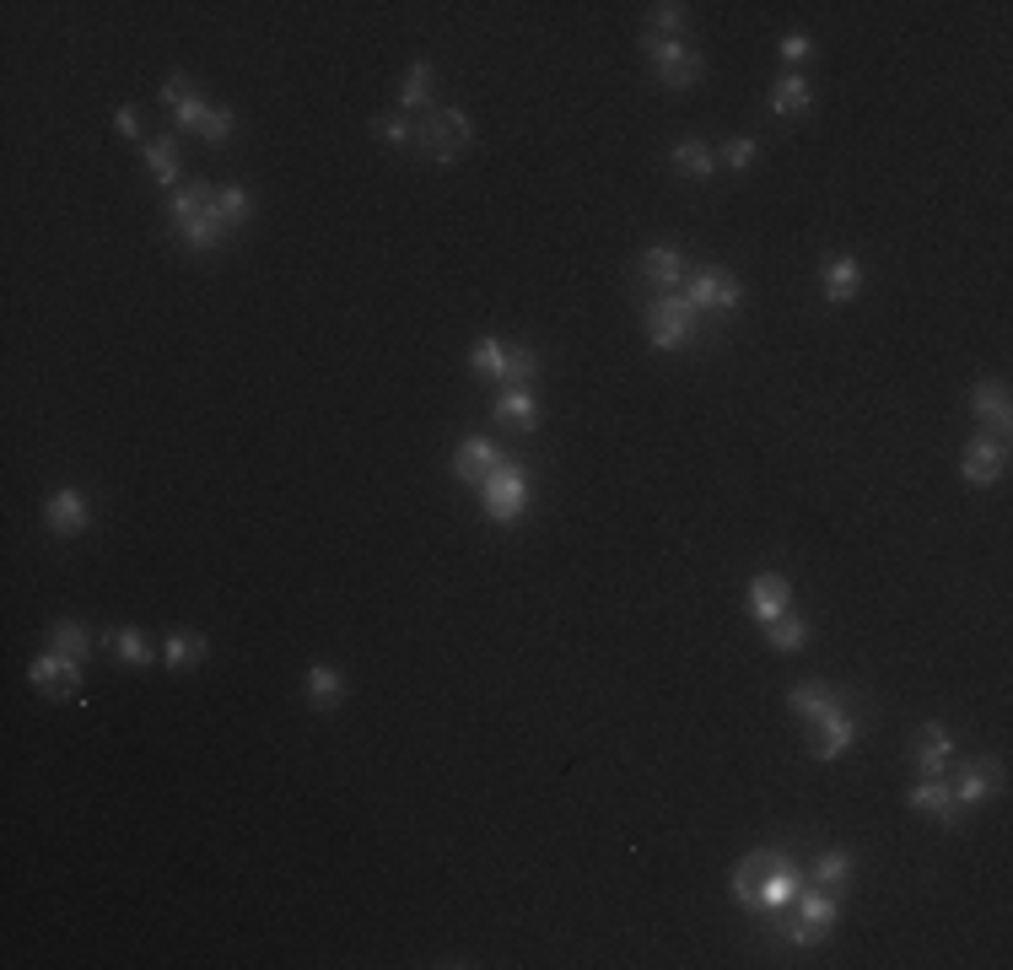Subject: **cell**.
I'll return each mask as SVG.
<instances>
[{
    "instance_id": "cell-1",
    "label": "cell",
    "mask_w": 1013,
    "mask_h": 970,
    "mask_svg": "<svg viewBox=\"0 0 1013 970\" xmlns=\"http://www.w3.org/2000/svg\"><path fill=\"white\" fill-rule=\"evenodd\" d=\"M641 323L658 351H685L701 340V313L685 303V292H652L641 303Z\"/></svg>"
},
{
    "instance_id": "cell-40",
    "label": "cell",
    "mask_w": 1013,
    "mask_h": 970,
    "mask_svg": "<svg viewBox=\"0 0 1013 970\" xmlns=\"http://www.w3.org/2000/svg\"><path fill=\"white\" fill-rule=\"evenodd\" d=\"M205 114H210V103H205V92H194V98H184V103L173 109V125L184 129V135H200Z\"/></svg>"
},
{
    "instance_id": "cell-22",
    "label": "cell",
    "mask_w": 1013,
    "mask_h": 970,
    "mask_svg": "<svg viewBox=\"0 0 1013 970\" xmlns=\"http://www.w3.org/2000/svg\"><path fill=\"white\" fill-rule=\"evenodd\" d=\"M771 109L776 114H809L815 109V87H809V76H776L771 81Z\"/></svg>"
},
{
    "instance_id": "cell-31",
    "label": "cell",
    "mask_w": 1013,
    "mask_h": 970,
    "mask_svg": "<svg viewBox=\"0 0 1013 970\" xmlns=\"http://www.w3.org/2000/svg\"><path fill=\"white\" fill-rule=\"evenodd\" d=\"M205 652H210V642L200 631H179V637H168V647H162V663L168 669H194Z\"/></svg>"
},
{
    "instance_id": "cell-36",
    "label": "cell",
    "mask_w": 1013,
    "mask_h": 970,
    "mask_svg": "<svg viewBox=\"0 0 1013 970\" xmlns=\"http://www.w3.org/2000/svg\"><path fill=\"white\" fill-rule=\"evenodd\" d=\"M49 642H55V652H65V658H76V663H81V658H87V647H92V637H87L76 620H55V626H49Z\"/></svg>"
},
{
    "instance_id": "cell-43",
    "label": "cell",
    "mask_w": 1013,
    "mask_h": 970,
    "mask_svg": "<svg viewBox=\"0 0 1013 970\" xmlns=\"http://www.w3.org/2000/svg\"><path fill=\"white\" fill-rule=\"evenodd\" d=\"M184 98H194V81H190V76H184V70L162 76V103H168V109H179Z\"/></svg>"
},
{
    "instance_id": "cell-35",
    "label": "cell",
    "mask_w": 1013,
    "mask_h": 970,
    "mask_svg": "<svg viewBox=\"0 0 1013 970\" xmlns=\"http://www.w3.org/2000/svg\"><path fill=\"white\" fill-rule=\"evenodd\" d=\"M685 22H691V5H680V0H658V5H652V27H647V33H658V38H680V33H685Z\"/></svg>"
},
{
    "instance_id": "cell-34",
    "label": "cell",
    "mask_w": 1013,
    "mask_h": 970,
    "mask_svg": "<svg viewBox=\"0 0 1013 970\" xmlns=\"http://www.w3.org/2000/svg\"><path fill=\"white\" fill-rule=\"evenodd\" d=\"M109 652H114L119 663H129V669H146V663H157V652H151V642H146L140 631H109Z\"/></svg>"
},
{
    "instance_id": "cell-41",
    "label": "cell",
    "mask_w": 1013,
    "mask_h": 970,
    "mask_svg": "<svg viewBox=\"0 0 1013 970\" xmlns=\"http://www.w3.org/2000/svg\"><path fill=\"white\" fill-rule=\"evenodd\" d=\"M722 162H728V168H750V162H755V135H733V140L722 146Z\"/></svg>"
},
{
    "instance_id": "cell-19",
    "label": "cell",
    "mask_w": 1013,
    "mask_h": 970,
    "mask_svg": "<svg viewBox=\"0 0 1013 970\" xmlns=\"http://www.w3.org/2000/svg\"><path fill=\"white\" fill-rule=\"evenodd\" d=\"M210 199H216L210 184H179L173 199H168V221H173V232H184V227H194V221H205V216H210Z\"/></svg>"
},
{
    "instance_id": "cell-20",
    "label": "cell",
    "mask_w": 1013,
    "mask_h": 970,
    "mask_svg": "<svg viewBox=\"0 0 1013 970\" xmlns=\"http://www.w3.org/2000/svg\"><path fill=\"white\" fill-rule=\"evenodd\" d=\"M949 755H954V733L944 728V722H927V728L917 733V772L922 776H944Z\"/></svg>"
},
{
    "instance_id": "cell-24",
    "label": "cell",
    "mask_w": 1013,
    "mask_h": 970,
    "mask_svg": "<svg viewBox=\"0 0 1013 970\" xmlns=\"http://www.w3.org/2000/svg\"><path fill=\"white\" fill-rule=\"evenodd\" d=\"M674 168H680L685 179H696V184H706V179L717 173V151H712L706 140H696V135H685V140L674 146Z\"/></svg>"
},
{
    "instance_id": "cell-30",
    "label": "cell",
    "mask_w": 1013,
    "mask_h": 970,
    "mask_svg": "<svg viewBox=\"0 0 1013 970\" xmlns=\"http://www.w3.org/2000/svg\"><path fill=\"white\" fill-rule=\"evenodd\" d=\"M469 373H480V378H497V384L506 378V345L497 340V334H480V340L469 345Z\"/></svg>"
},
{
    "instance_id": "cell-23",
    "label": "cell",
    "mask_w": 1013,
    "mask_h": 970,
    "mask_svg": "<svg viewBox=\"0 0 1013 970\" xmlns=\"http://www.w3.org/2000/svg\"><path fill=\"white\" fill-rule=\"evenodd\" d=\"M815 885H824V890H846L852 885V874H857V857L846 852V846H830V852H820L815 857Z\"/></svg>"
},
{
    "instance_id": "cell-9",
    "label": "cell",
    "mask_w": 1013,
    "mask_h": 970,
    "mask_svg": "<svg viewBox=\"0 0 1013 970\" xmlns=\"http://www.w3.org/2000/svg\"><path fill=\"white\" fill-rule=\"evenodd\" d=\"M1003 781H1009L1003 761H970V766L959 772V781H954V803H959V809L992 803V798L1003 792Z\"/></svg>"
},
{
    "instance_id": "cell-29",
    "label": "cell",
    "mask_w": 1013,
    "mask_h": 970,
    "mask_svg": "<svg viewBox=\"0 0 1013 970\" xmlns=\"http://www.w3.org/2000/svg\"><path fill=\"white\" fill-rule=\"evenodd\" d=\"M426 109H432V65L416 60L399 87V114H426Z\"/></svg>"
},
{
    "instance_id": "cell-21",
    "label": "cell",
    "mask_w": 1013,
    "mask_h": 970,
    "mask_svg": "<svg viewBox=\"0 0 1013 970\" xmlns=\"http://www.w3.org/2000/svg\"><path fill=\"white\" fill-rule=\"evenodd\" d=\"M210 216L227 227V232H238V227H249L253 216V194L243 190V184H216V199H210Z\"/></svg>"
},
{
    "instance_id": "cell-5",
    "label": "cell",
    "mask_w": 1013,
    "mask_h": 970,
    "mask_svg": "<svg viewBox=\"0 0 1013 970\" xmlns=\"http://www.w3.org/2000/svg\"><path fill=\"white\" fill-rule=\"evenodd\" d=\"M636 49L652 60V70H658V81L663 87H696L701 81V55L685 44V38H658V33H641L636 38Z\"/></svg>"
},
{
    "instance_id": "cell-33",
    "label": "cell",
    "mask_w": 1013,
    "mask_h": 970,
    "mask_svg": "<svg viewBox=\"0 0 1013 970\" xmlns=\"http://www.w3.org/2000/svg\"><path fill=\"white\" fill-rule=\"evenodd\" d=\"M373 135H378L388 151H405V146H416V119L399 114V109H394V114H378V119H373Z\"/></svg>"
},
{
    "instance_id": "cell-27",
    "label": "cell",
    "mask_w": 1013,
    "mask_h": 970,
    "mask_svg": "<svg viewBox=\"0 0 1013 970\" xmlns=\"http://www.w3.org/2000/svg\"><path fill=\"white\" fill-rule=\"evenodd\" d=\"M308 701H314V711H334L345 701L340 669H329V663H314V669H308Z\"/></svg>"
},
{
    "instance_id": "cell-2",
    "label": "cell",
    "mask_w": 1013,
    "mask_h": 970,
    "mask_svg": "<svg viewBox=\"0 0 1013 970\" xmlns=\"http://www.w3.org/2000/svg\"><path fill=\"white\" fill-rule=\"evenodd\" d=\"M416 146L432 157V162H453L475 146V119L464 109H426L421 125H416Z\"/></svg>"
},
{
    "instance_id": "cell-15",
    "label": "cell",
    "mask_w": 1013,
    "mask_h": 970,
    "mask_svg": "<svg viewBox=\"0 0 1013 970\" xmlns=\"http://www.w3.org/2000/svg\"><path fill=\"white\" fill-rule=\"evenodd\" d=\"M497 464H502V453H497L491 437H464L458 453H453V475H458L464 486H475V491L486 486V475H491Z\"/></svg>"
},
{
    "instance_id": "cell-6",
    "label": "cell",
    "mask_w": 1013,
    "mask_h": 970,
    "mask_svg": "<svg viewBox=\"0 0 1013 970\" xmlns=\"http://www.w3.org/2000/svg\"><path fill=\"white\" fill-rule=\"evenodd\" d=\"M27 680H33V691H44L49 701H76L81 696V663L76 658H65V652H38L33 663H27Z\"/></svg>"
},
{
    "instance_id": "cell-14",
    "label": "cell",
    "mask_w": 1013,
    "mask_h": 970,
    "mask_svg": "<svg viewBox=\"0 0 1013 970\" xmlns=\"http://www.w3.org/2000/svg\"><path fill=\"white\" fill-rule=\"evenodd\" d=\"M44 523H49V534L70 539V534H87V523H92V507H87V497H81L76 486H65V491H55V497L44 502Z\"/></svg>"
},
{
    "instance_id": "cell-18",
    "label": "cell",
    "mask_w": 1013,
    "mask_h": 970,
    "mask_svg": "<svg viewBox=\"0 0 1013 970\" xmlns=\"http://www.w3.org/2000/svg\"><path fill=\"white\" fill-rule=\"evenodd\" d=\"M820 286H824V303H852L857 292H863V264L852 254H835L824 259L820 270Z\"/></svg>"
},
{
    "instance_id": "cell-39",
    "label": "cell",
    "mask_w": 1013,
    "mask_h": 970,
    "mask_svg": "<svg viewBox=\"0 0 1013 970\" xmlns=\"http://www.w3.org/2000/svg\"><path fill=\"white\" fill-rule=\"evenodd\" d=\"M232 129H238V114H232V109H210V114H205V125H200V140L227 146V140H232Z\"/></svg>"
},
{
    "instance_id": "cell-28",
    "label": "cell",
    "mask_w": 1013,
    "mask_h": 970,
    "mask_svg": "<svg viewBox=\"0 0 1013 970\" xmlns=\"http://www.w3.org/2000/svg\"><path fill=\"white\" fill-rule=\"evenodd\" d=\"M798 879H804V868H776V874L760 885V895H755L760 916H765V911H782V905H793V895H798Z\"/></svg>"
},
{
    "instance_id": "cell-32",
    "label": "cell",
    "mask_w": 1013,
    "mask_h": 970,
    "mask_svg": "<svg viewBox=\"0 0 1013 970\" xmlns=\"http://www.w3.org/2000/svg\"><path fill=\"white\" fill-rule=\"evenodd\" d=\"M765 642L776 652H798V647H809V620L804 615H782V620L765 626Z\"/></svg>"
},
{
    "instance_id": "cell-13",
    "label": "cell",
    "mask_w": 1013,
    "mask_h": 970,
    "mask_svg": "<svg viewBox=\"0 0 1013 970\" xmlns=\"http://www.w3.org/2000/svg\"><path fill=\"white\" fill-rule=\"evenodd\" d=\"M491 415H497L502 426H512V432H534V426H539V393L528 384H502Z\"/></svg>"
},
{
    "instance_id": "cell-8",
    "label": "cell",
    "mask_w": 1013,
    "mask_h": 970,
    "mask_svg": "<svg viewBox=\"0 0 1013 970\" xmlns=\"http://www.w3.org/2000/svg\"><path fill=\"white\" fill-rule=\"evenodd\" d=\"M809 728H815V733H809V755H815V761H841V755L863 739V722H857L846 707L824 711L820 722H809Z\"/></svg>"
},
{
    "instance_id": "cell-11",
    "label": "cell",
    "mask_w": 1013,
    "mask_h": 970,
    "mask_svg": "<svg viewBox=\"0 0 1013 970\" xmlns=\"http://www.w3.org/2000/svg\"><path fill=\"white\" fill-rule=\"evenodd\" d=\"M959 475L970 480V486H998L1003 475H1009V453H1003V443H992V437H976V443H965V458H959Z\"/></svg>"
},
{
    "instance_id": "cell-3",
    "label": "cell",
    "mask_w": 1013,
    "mask_h": 970,
    "mask_svg": "<svg viewBox=\"0 0 1013 970\" xmlns=\"http://www.w3.org/2000/svg\"><path fill=\"white\" fill-rule=\"evenodd\" d=\"M480 507H486L491 523H502V528H512V523L523 517V507H528V469H523L517 458H502V464L486 475Z\"/></svg>"
},
{
    "instance_id": "cell-7",
    "label": "cell",
    "mask_w": 1013,
    "mask_h": 970,
    "mask_svg": "<svg viewBox=\"0 0 1013 970\" xmlns=\"http://www.w3.org/2000/svg\"><path fill=\"white\" fill-rule=\"evenodd\" d=\"M776 868H798V857H793V846H760V852H750L739 868H733V901L750 905L755 911V895L760 885L776 874Z\"/></svg>"
},
{
    "instance_id": "cell-12",
    "label": "cell",
    "mask_w": 1013,
    "mask_h": 970,
    "mask_svg": "<svg viewBox=\"0 0 1013 970\" xmlns=\"http://www.w3.org/2000/svg\"><path fill=\"white\" fill-rule=\"evenodd\" d=\"M636 275H641L652 292H680L685 275H691V259L680 254V249H647V254L636 259Z\"/></svg>"
},
{
    "instance_id": "cell-44",
    "label": "cell",
    "mask_w": 1013,
    "mask_h": 970,
    "mask_svg": "<svg viewBox=\"0 0 1013 970\" xmlns=\"http://www.w3.org/2000/svg\"><path fill=\"white\" fill-rule=\"evenodd\" d=\"M114 129H119L125 140H140V114H135V109H119V114H114Z\"/></svg>"
},
{
    "instance_id": "cell-4",
    "label": "cell",
    "mask_w": 1013,
    "mask_h": 970,
    "mask_svg": "<svg viewBox=\"0 0 1013 970\" xmlns=\"http://www.w3.org/2000/svg\"><path fill=\"white\" fill-rule=\"evenodd\" d=\"M680 292H685V303L696 308L701 319H728V313H739V303H744V286H739L728 270H717V264L691 270Z\"/></svg>"
},
{
    "instance_id": "cell-25",
    "label": "cell",
    "mask_w": 1013,
    "mask_h": 970,
    "mask_svg": "<svg viewBox=\"0 0 1013 970\" xmlns=\"http://www.w3.org/2000/svg\"><path fill=\"white\" fill-rule=\"evenodd\" d=\"M140 157H146V168H151V179L162 184V190H179L184 179H179V151H173V140L162 135V140H140Z\"/></svg>"
},
{
    "instance_id": "cell-37",
    "label": "cell",
    "mask_w": 1013,
    "mask_h": 970,
    "mask_svg": "<svg viewBox=\"0 0 1013 970\" xmlns=\"http://www.w3.org/2000/svg\"><path fill=\"white\" fill-rule=\"evenodd\" d=\"M539 378V351L528 345H506V378L502 384H534Z\"/></svg>"
},
{
    "instance_id": "cell-42",
    "label": "cell",
    "mask_w": 1013,
    "mask_h": 970,
    "mask_svg": "<svg viewBox=\"0 0 1013 970\" xmlns=\"http://www.w3.org/2000/svg\"><path fill=\"white\" fill-rule=\"evenodd\" d=\"M776 55H782V60H787V65H804V60H815V38H804V33H787Z\"/></svg>"
},
{
    "instance_id": "cell-26",
    "label": "cell",
    "mask_w": 1013,
    "mask_h": 970,
    "mask_svg": "<svg viewBox=\"0 0 1013 970\" xmlns=\"http://www.w3.org/2000/svg\"><path fill=\"white\" fill-rule=\"evenodd\" d=\"M970 410H976V421H987V426H998V432H1009V388L1003 384H976V393H970Z\"/></svg>"
},
{
    "instance_id": "cell-16",
    "label": "cell",
    "mask_w": 1013,
    "mask_h": 970,
    "mask_svg": "<svg viewBox=\"0 0 1013 970\" xmlns=\"http://www.w3.org/2000/svg\"><path fill=\"white\" fill-rule=\"evenodd\" d=\"M787 707L798 711L804 722H820L824 711H835V707H846V696L835 691V685H824V680H798L793 691H787Z\"/></svg>"
},
{
    "instance_id": "cell-38",
    "label": "cell",
    "mask_w": 1013,
    "mask_h": 970,
    "mask_svg": "<svg viewBox=\"0 0 1013 970\" xmlns=\"http://www.w3.org/2000/svg\"><path fill=\"white\" fill-rule=\"evenodd\" d=\"M179 238L190 243L194 254H210V249H221V238H227V227H221L216 216H205V221H194V227H184Z\"/></svg>"
},
{
    "instance_id": "cell-10",
    "label": "cell",
    "mask_w": 1013,
    "mask_h": 970,
    "mask_svg": "<svg viewBox=\"0 0 1013 970\" xmlns=\"http://www.w3.org/2000/svg\"><path fill=\"white\" fill-rule=\"evenodd\" d=\"M906 803H911V809H922V814H933L944 831H959V814H965V809L954 803V787L944 781V776H922L917 787H906Z\"/></svg>"
},
{
    "instance_id": "cell-17",
    "label": "cell",
    "mask_w": 1013,
    "mask_h": 970,
    "mask_svg": "<svg viewBox=\"0 0 1013 970\" xmlns=\"http://www.w3.org/2000/svg\"><path fill=\"white\" fill-rule=\"evenodd\" d=\"M787 598H793V587H787V578H776V572H760L750 582V615H755L760 626L782 620L787 615Z\"/></svg>"
}]
</instances>
